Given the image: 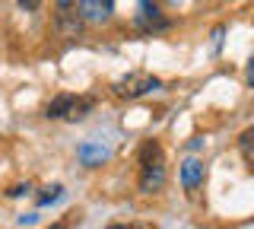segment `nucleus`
<instances>
[{
    "label": "nucleus",
    "mask_w": 254,
    "mask_h": 229,
    "mask_svg": "<svg viewBox=\"0 0 254 229\" xmlns=\"http://www.w3.org/2000/svg\"><path fill=\"white\" fill-rule=\"evenodd\" d=\"M165 185V156L162 147L156 140H146L140 147V191L143 194H156Z\"/></svg>",
    "instance_id": "obj_1"
},
{
    "label": "nucleus",
    "mask_w": 254,
    "mask_h": 229,
    "mask_svg": "<svg viewBox=\"0 0 254 229\" xmlns=\"http://www.w3.org/2000/svg\"><path fill=\"white\" fill-rule=\"evenodd\" d=\"M95 102L89 96H70V92H64L48 105V118H64V121H79V118H86V112H92Z\"/></svg>",
    "instance_id": "obj_2"
},
{
    "label": "nucleus",
    "mask_w": 254,
    "mask_h": 229,
    "mask_svg": "<svg viewBox=\"0 0 254 229\" xmlns=\"http://www.w3.org/2000/svg\"><path fill=\"white\" fill-rule=\"evenodd\" d=\"M162 86V80L153 74H143V70H133V74L121 76V80L115 83V92L118 96H127V99H137V96H146V92H153Z\"/></svg>",
    "instance_id": "obj_3"
},
{
    "label": "nucleus",
    "mask_w": 254,
    "mask_h": 229,
    "mask_svg": "<svg viewBox=\"0 0 254 229\" xmlns=\"http://www.w3.org/2000/svg\"><path fill=\"white\" fill-rule=\"evenodd\" d=\"M54 22H58V29H61V35H67V38H76L79 32H83V16H79V10H76V3H54Z\"/></svg>",
    "instance_id": "obj_4"
},
{
    "label": "nucleus",
    "mask_w": 254,
    "mask_h": 229,
    "mask_svg": "<svg viewBox=\"0 0 254 229\" xmlns=\"http://www.w3.org/2000/svg\"><path fill=\"white\" fill-rule=\"evenodd\" d=\"M137 26H140V32L153 35V32H162V29H169V19L162 16V6H159V3H140Z\"/></svg>",
    "instance_id": "obj_5"
},
{
    "label": "nucleus",
    "mask_w": 254,
    "mask_h": 229,
    "mask_svg": "<svg viewBox=\"0 0 254 229\" xmlns=\"http://www.w3.org/2000/svg\"><path fill=\"white\" fill-rule=\"evenodd\" d=\"M76 10H79V16H83V22H105V19H111L115 3H111V0H79Z\"/></svg>",
    "instance_id": "obj_6"
},
{
    "label": "nucleus",
    "mask_w": 254,
    "mask_h": 229,
    "mask_svg": "<svg viewBox=\"0 0 254 229\" xmlns=\"http://www.w3.org/2000/svg\"><path fill=\"white\" fill-rule=\"evenodd\" d=\"M203 175H206L203 162L200 159H188L181 165V185H185V191H197V188L203 185Z\"/></svg>",
    "instance_id": "obj_7"
},
{
    "label": "nucleus",
    "mask_w": 254,
    "mask_h": 229,
    "mask_svg": "<svg viewBox=\"0 0 254 229\" xmlns=\"http://www.w3.org/2000/svg\"><path fill=\"white\" fill-rule=\"evenodd\" d=\"M76 159L83 162V165H102V162L108 159V147L86 140V144H79V147H76Z\"/></svg>",
    "instance_id": "obj_8"
},
{
    "label": "nucleus",
    "mask_w": 254,
    "mask_h": 229,
    "mask_svg": "<svg viewBox=\"0 0 254 229\" xmlns=\"http://www.w3.org/2000/svg\"><path fill=\"white\" fill-rule=\"evenodd\" d=\"M242 153H245V159L254 165V128H248L242 134Z\"/></svg>",
    "instance_id": "obj_9"
},
{
    "label": "nucleus",
    "mask_w": 254,
    "mask_h": 229,
    "mask_svg": "<svg viewBox=\"0 0 254 229\" xmlns=\"http://www.w3.org/2000/svg\"><path fill=\"white\" fill-rule=\"evenodd\" d=\"M61 194H64V188L61 185H51V188H45V191L38 194V204H51V201H58Z\"/></svg>",
    "instance_id": "obj_10"
},
{
    "label": "nucleus",
    "mask_w": 254,
    "mask_h": 229,
    "mask_svg": "<svg viewBox=\"0 0 254 229\" xmlns=\"http://www.w3.org/2000/svg\"><path fill=\"white\" fill-rule=\"evenodd\" d=\"M245 80H248V86H254V58L248 61V74H245Z\"/></svg>",
    "instance_id": "obj_11"
},
{
    "label": "nucleus",
    "mask_w": 254,
    "mask_h": 229,
    "mask_svg": "<svg viewBox=\"0 0 254 229\" xmlns=\"http://www.w3.org/2000/svg\"><path fill=\"white\" fill-rule=\"evenodd\" d=\"M35 213H26V217H19V226H32V223H35Z\"/></svg>",
    "instance_id": "obj_12"
},
{
    "label": "nucleus",
    "mask_w": 254,
    "mask_h": 229,
    "mask_svg": "<svg viewBox=\"0 0 254 229\" xmlns=\"http://www.w3.org/2000/svg\"><path fill=\"white\" fill-rule=\"evenodd\" d=\"M108 229H137V226H130V223H111Z\"/></svg>",
    "instance_id": "obj_13"
},
{
    "label": "nucleus",
    "mask_w": 254,
    "mask_h": 229,
    "mask_svg": "<svg viewBox=\"0 0 254 229\" xmlns=\"http://www.w3.org/2000/svg\"><path fill=\"white\" fill-rule=\"evenodd\" d=\"M48 229H67V226H64V223H54V226H48Z\"/></svg>",
    "instance_id": "obj_14"
}]
</instances>
